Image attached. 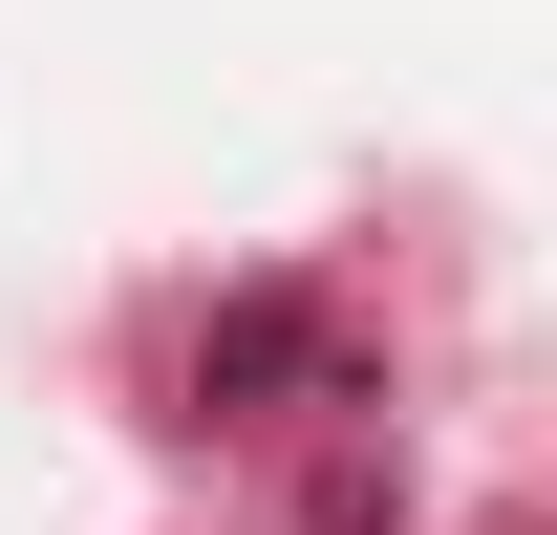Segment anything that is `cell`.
Listing matches in <instances>:
<instances>
[{
    "instance_id": "obj_1",
    "label": "cell",
    "mask_w": 557,
    "mask_h": 535,
    "mask_svg": "<svg viewBox=\"0 0 557 535\" xmlns=\"http://www.w3.org/2000/svg\"><path fill=\"white\" fill-rule=\"evenodd\" d=\"M300 364H322L300 300H236V322H214V386H300Z\"/></svg>"
}]
</instances>
